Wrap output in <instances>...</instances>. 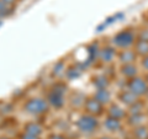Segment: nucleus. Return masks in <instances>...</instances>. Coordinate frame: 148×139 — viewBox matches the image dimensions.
I'll use <instances>...</instances> for the list:
<instances>
[{
  "mask_svg": "<svg viewBox=\"0 0 148 139\" xmlns=\"http://www.w3.org/2000/svg\"><path fill=\"white\" fill-rule=\"evenodd\" d=\"M98 101H100L104 106L111 104V92L109 89H96L95 94L92 95Z\"/></svg>",
  "mask_w": 148,
  "mask_h": 139,
  "instance_id": "obj_15",
  "label": "nucleus"
},
{
  "mask_svg": "<svg viewBox=\"0 0 148 139\" xmlns=\"http://www.w3.org/2000/svg\"><path fill=\"white\" fill-rule=\"evenodd\" d=\"M48 139H67L64 136H62V134H57V133H54V134H51V136L48 137Z\"/></svg>",
  "mask_w": 148,
  "mask_h": 139,
  "instance_id": "obj_24",
  "label": "nucleus"
},
{
  "mask_svg": "<svg viewBox=\"0 0 148 139\" xmlns=\"http://www.w3.org/2000/svg\"><path fill=\"white\" fill-rule=\"evenodd\" d=\"M24 132L29 133V134H32V136L41 137V134H42V132H43V128L38 122L30 121V122H27V123L24 124Z\"/></svg>",
  "mask_w": 148,
  "mask_h": 139,
  "instance_id": "obj_13",
  "label": "nucleus"
},
{
  "mask_svg": "<svg viewBox=\"0 0 148 139\" xmlns=\"http://www.w3.org/2000/svg\"><path fill=\"white\" fill-rule=\"evenodd\" d=\"M137 37L135 31L126 29V30H122L120 31L119 33H116L112 38V43L116 48L120 49H123V48H131L133 43L136 42Z\"/></svg>",
  "mask_w": 148,
  "mask_h": 139,
  "instance_id": "obj_4",
  "label": "nucleus"
},
{
  "mask_svg": "<svg viewBox=\"0 0 148 139\" xmlns=\"http://www.w3.org/2000/svg\"><path fill=\"white\" fill-rule=\"evenodd\" d=\"M14 11H15V7L8 5V4H5L3 0H0V18L9 17L10 15H12Z\"/></svg>",
  "mask_w": 148,
  "mask_h": 139,
  "instance_id": "obj_19",
  "label": "nucleus"
},
{
  "mask_svg": "<svg viewBox=\"0 0 148 139\" xmlns=\"http://www.w3.org/2000/svg\"><path fill=\"white\" fill-rule=\"evenodd\" d=\"M24 111L31 116H43L49 111V105L43 97H30L25 101Z\"/></svg>",
  "mask_w": 148,
  "mask_h": 139,
  "instance_id": "obj_2",
  "label": "nucleus"
},
{
  "mask_svg": "<svg viewBox=\"0 0 148 139\" xmlns=\"http://www.w3.org/2000/svg\"><path fill=\"white\" fill-rule=\"evenodd\" d=\"M126 87L131 92H133L136 96L141 97V96H145L147 94L148 82L146 80V78H142V76L136 75V76H133L131 79H127Z\"/></svg>",
  "mask_w": 148,
  "mask_h": 139,
  "instance_id": "obj_5",
  "label": "nucleus"
},
{
  "mask_svg": "<svg viewBox=\"0 0 148 139\" xmlns=\"http://www.w3.org/2000/svg\"><path fill=\"white\" fill-rule=\"evenodd\" d=\"M5 4H8V5H10V6H14L15 7L16 6V4L18 3V0H3Z\"/></svg>",
  "mask_w": 148,
  "mask_h": 139,
  "instance_id": "obj_25",
  "label": "nucleus"
},
{
  "mask_svg": "<svg viewBox=\"0 0 148 139\" xmlns=\"http://www.w3.org/2000/svg\"><path fill=\"white\" fill-rule=\"evenodd\" d=\"M117 99H119V101H120V102H121L122 105L130 107V106H131L132 104H135L137 100H140V97L136 96L135 94H133V92H131V91H130L127 87H126V89H122L121 91L119 92Z\"/></svg>",
  "mask_w": 148,
  "mask_h": 139,
  "instance_id": "obj_10",
  "label": "nucleus"
},
{
  "mask_svg": "<svg viewBox=\"0 0 148 139\" xmlns=\"http://www.w3.org/2000/svg\"><path fill=\"white\" fill-rule=\"evenodd\" d=\"M106 116L123 121L127 117V110H125L122 106H120L117 104H109V107L106 110Z\"/></svg>",
  "mask_w": 148,
  "mask_h": 139,
  "instance_id": "obj_8",
  "label": "nucleus"
},
{
  "mask_svg": "<svg viewBox=\"0 0 148 139\" xmlns=\"http://www.w3.org/2000/svg\"><path fill=\"white\" fill-rule=\"evenodd\" d=\"M18 139H41V137H38V136H32V134H29V133H22L21 136H20V138Z\"/></svg>",
  "mask_w": 148,
  "mask_h": 139,
  "instance_id": "obj_22",
  "label": "nucleus"
},
{
  "mask_svg": "<svg viewBox=\"0 0 148 139\" xmlns=\"http://www.w3.org/2000/svg\"><path fill=\"white\" fill-rule=\"evenodd\" d=\"M0 139H10V138H8V137H0Z\"/></svg>",
  "mask_w": 148,
  "mask_h": 139,
  "instance_id": "obj_27",
  "label": "nucleus"
},
{
  "mask_svg": "<svg viewBox=\"0 0 148 139\" xmlns=\"http://www.w3.org/2000/svg\"><path fill=\"white\" fill-rule=\"evenodd\" d=\"M91 82L96 89H108L110 85V79L104 74H99V75H95L92 78Z\"/></svg>",
  "mask_w": 148,
  "mask_h": 139,
  "instance_id": "obj_16",
  "label": "nucleus"
},
{
  "mask_svg": "<svg viewBox=\"0 0 148 139\" xmlns=\"http://www.w3.org/2000/svg\"><path fill=\"white\" fill-rule=\"evenodd\" d=\"M147 116H148V110H147Z\"/></svg>",
  "mask_w": 148,
  "mask_h": 139,
  "instance_id": "obj_29",
  "label": "nucleus"
},
{
  "mask_svg": "<svg viewBox=\"0 0 148 139\" xmlns=\"http://www.w3.org/2000/svg\"><path fill=\"white\" fill-rule=\"evenodd\" d=\"M104 127L108 132L110 133H117L122 129V121L114 117H109L106 116L105 121H104Z\"/></svg>",
  "mask_w": 148,
  "mask_h": 139,
  "instance_id": "obj_11",
  "label": "nucleus"
},
{
  "mask_svg": "<svg viewBox=\"0 0 148 139\" xmlns=\"http://www.w3.org/2000/svg\"><path fill=\"white\" fill-rule=\"evenodd\" d=\"M116 58L119 59V62L121 64L135 63L136 58H137V54H136L135 50H133V48H123V49H120L117 52Z\"/></svg>",
  "mask_w": 148,
  "mask_h": 139,
  "instance_id": "obj_9",
  "label": "nucleus"
},
{
  "mask_svg": "<svg viewBox=\"0 0 148 139\" xmlns=\"http://www.w3.org/2000/svg\"><path fill=\"white\" fill-rule=\"evenodd\" d=\"M127 123L131 126L132 128H135L137 126H141L143 124V121H145V114L143 113H136V114H127Z\"/></svg>",
  "mask_w": 148,
  "mask_h": 139,
  "instance_id": "obj_17",
  "label": "nucleus"
},
{
  "mask_svg": "<svg viewBox=\"0 0 148 139\" xmlns=\"http://www.w3.org/2000/svg\"><path fill=\"white\" fill-rule=\"evenodd\" d=\"M66 65L62 63V62H59L57 63L56 65L53 67V75L54 76H62V75H66Z\"/></svg>",
  "mask_w": 148,
  "mask_h": 139,
  "instance_id": "obj_20",
  "label": "nucleus"
},
{
  "mask_svg": "<svg viewBox=\"0 0 148 139\" xmlns=\"http://www.w3.org/2000/svg\"><path fill=\"white\" fill-rule=\"evenodd\" d=\"M132 137L135 139H148V127L147 126H137L132 129Z\"/></svg>",
  "mask_w": 148,
  "mask_h": 139,
  "instance_id": "obj_18",
  "label": "nucleus"
},
{
  "mask_svg": "<svg viewBox=\"0 0 148 139\" xmlns=\"http://www.w3.org/2000/svg\"><path fill=\"white\" fill-rule=\"evenodd\" d=\"M98 57L100 58V61L105 64L112 63L115 61V58L117 57L116 47H115V46H105V47H103L99 50Z\"/></svg>",
  "mask_w": 148,
  "mask_h": 139,
  "instance_id": "obj_7",
  "label": "nucleus"
},
{
  "mask_svg": "<svg viewBox=\"0 0 148 139\" xmlns=\"http://www.w3.org/2000/svg\"><path fill=\"white\" fill-rule=\"evenodd\" d=\"M120 73L121 75L126 79H131L133 76L138 75V68L136 67L135 63H127V64H121L120 68Z\"/></svg>",
  "mask_w": 148,
  "mask_h": 139,
  "instance_id": "obj_12",
  "label": "nucleus"
},
{
  "mask_svg": "<svg viewBox=\"0 0 148 139\" xmlns=\"http://www.w3.org/2000/svg\"><path fill=\"white\" fill-rule=\"evenodd\" d=\"M83 108H84L85 113L95 116V117H99L105 112V106L95 99L94 96L90 97H85V101L83 104Z\"/></svg>",
  "mask_w": 148,
  "mask_h": 139,
  "instance_id": "obj_6",
  "label": "nucleus"
},
{
  "mask_svg": "<svg viewBox=\"0 0 148 139\" xmlns=\"http://www.w3.org/2000/svg\"><path fill=\"white\" fill-rule=\"evenodd\" d=\"M133 50L136 52L137 57H146L148 55V41L143 40H136V42L133 43Z\"/></svg>",
  "mask_w": 148,
  "mask_h": 139,
  "instance_id": "obj_14",
  "label": "nucleus"
},
{
  "mask_svg": "<svg viewBox=\"0 0 148 139\" xmlns=\"http://www.w3.org/2000/svg\"><path fill=\"white\" fill-rule=\"evenodd\" d=\"M141 65H142V68L148 73V55H146V57H143V58H142Z\"/></svg>",
  "mask_w": 148,
  "mask_h": 139,
  "instance_id": "obj_23",
  "label": "nucleus"
},
{
  "mask_svg": "<svg viewBox=\"0 0 148 139\" xmlns=\"http://www.w3.org/2000/svg\"><path fill=\"white\" fill-rule=\"evenodd\" d=\"M66 91L67 87L63 82H57L52 86V89L48 91L46 100L49 105V107H53L56 110H61L64 104H66Z\"/></svg>",
  "mask_w": 148,
  "mask_h": 139,
  "instance_id": "obj_1",
  "label": "nucleus"
},
{
  "mask_svg": "<svg viewBox=\"0 0 148 139\" xmlns=\"http://www.w3.org/2000/svg\"><path fill=\"white\" fill-rule=\"evenodd\" d=\"M146 80H147V82H148V73H147V75H146Z\"/></svg>",
  "mask_w": 148,
  "mask_h": 139,
  "instance_id": "obj_28",
  "label": "nucleus"
},
{
  "mask_svg": "<svg viewBox=\"0 0 148 139\" xmlns=\"http://www.w3.org/2000/svg\"><path fill=\"white\" fill-rule=\"evenodd\" d=\"M136 37H137V40L148 41V29H142V30L136 35Z\"/></svg>",
  "mask_w": 148,
  "mask_h": 139,
  "instance_id": "obj_21",
  "label": "nucleus"
},
{
  "mask_svg": "<svg viewBox=\"0 0 148 139\" xmlns=\"http://www.w3.org/2000/svg\"><path fill=\"white\" fill-rule=\"evenodd\" d=\"M99 127H100V123H99L98 117L91 116V114H88V113L82 114L80 117L78 118V121H77L78 131L84 133V134L95 133L99 129Z\"/></svg>",
  "mask_w": 148,
  "mask_h": 139,
  "instance_id": "obj_3",
  "label": "nucleus"
},
{
  "mask_svg": "<svg viewBox=\"0 0 148 139\" xmlns=\"http://www.w3.org/2000/svg\"><path fill=\"white\" fill-rule=\"evenodd\" d=\"M99 139H115V138H111V137H100Z\"/></svg>",
  "mask_w": 148,
  "mask_h": 139,
  "instance_id": "obj_26",
  "label": "nucleus"
}]
</instances>
